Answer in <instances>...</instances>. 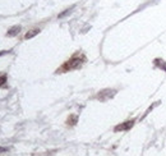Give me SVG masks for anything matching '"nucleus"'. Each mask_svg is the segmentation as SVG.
I'll return each mask as SVG.
<instances>
[{
    "label": "nucleus",
    "instance_id": "7ed1b4c3",
    "mask_svg": "<svg viewBox=\"0 0 166 156\" xmlns=\"http://www.w3.org/2000/svg\"><path fill=\"white\" fill-rule=\"evenodd\" d=\"M40 34V28H33V30H30L27 32V34L25 35V39L26 40H30L32 39V37H35L36 35H39Z\"/></svg>",
    "mask_w": 166,
    "mask_h": 156
},
{
    "label": "nucleus",
    "instance_id": "f03ea898",
    "mask_svg": "<svg viewBox=\"0 0 166 156\" xmlns=\"http://www.w3.org/2000/svg\"><path fill=\"white\" fill-rule=\"evenodd\" d=\"M133 124H134V120L124 122V123H123V124H120V125L115 127V131H116V132H118V131H127V129L132 128V127H133Z\"/></svg>",
    "mask_w": 166,
    "mask_h": 156
},
{
    "label": "nucleus",
    "instance_id": "39448f33",
    "mask_svg": "<svg viewBox=\"0 0 166 156\" xmlns=\"http://www.w3.org/2000/svg\"><path fill=\"white\" fill-rule=\"evenodd\" d=\"M5 82H7V77L4 74H1V75H0V86H4Z\"/></svg>",
    "mask_w": 166,
    "mask_h": 156
},
{
    "label": "nucleus",
    "instance_id": "0eeeda50",
    "mask_svg": "<svg viewBox=\"0 0 166 156\" xmlns=\"http://www.w3.org/2000/svg\"><path fill=\"white\" fill-rule=\"evenodd\" d=\"M7 151H8V149H5V147H0V152H7Z\"/></svg>",
    "mask_w": 166,
    "mask_h": 156
},
{
    "label": "nucleus",
    "instance_id": "f257e3e1",
    "mask_svg": "<svg viewBox=\"0 0 166 156\" xmlns=\"http://www.w3.org/2000/svg\"><path fill=\"white\" fill-rule=\"evenodd\" d=\"M84 61V58L82 56V58H79V56H73L72 59H69L66 63L61 67L60 70H72V69H75V68H78L80 67V64H82Z\"/></svg>",
    "mask_w": 166,
    "mask_h": 156
},
{
    "label": "nucleus",
    "instance_id": "423d86ee",
    "mask_svg": "<svg viewBox=\"0 0 166 156\" xmlns=\"http://www.w3.org/2000/svg\"><path fill=\"white\" fill-rule=\"evenodd\" d=\"M70 10H72V9H68V10H66V12L60 13V14H59V18H63V17H65L66 14H69V13H70Z\"/></svg>",
    "mask_w": 166,
    "mask_h": 156
},
{
    "label": "nucleus",
    "instance_id": "20e7f679",
    "mask_svg": "<svg viewBox=\"0 0 166 156\" xmlns=\"http://www.w3.org/2000/svg\"><path fill=\"white\" fill-rule=\"evenodd\" d=\"M21 30H22V27L21 26H14V27H12V28H9V31H8V36H17L18 34L21 32Z\"/></svg>",
    "mask_w": 166,
    "mask_h": 156
}]
</instances>
